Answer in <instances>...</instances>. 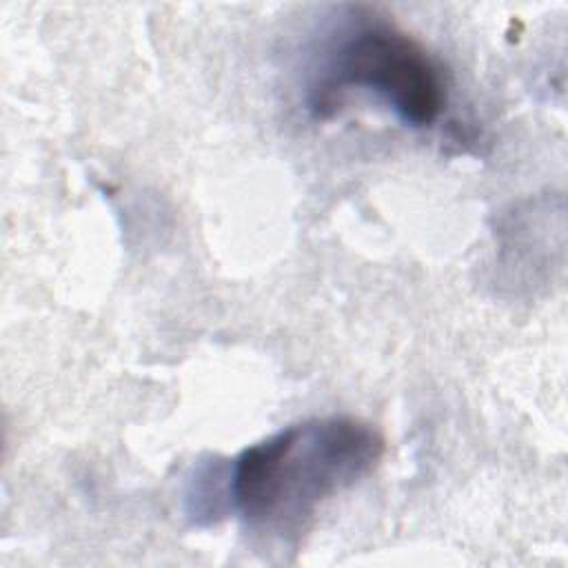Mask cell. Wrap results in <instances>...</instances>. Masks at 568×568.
I'll list each match as a JSON object with an SVG mask.
<instances>
[{"mask_svg":"<svg viewBox=\"0 0 568 568\" xmlns=\"http://www.w3.org/2000/svg\"><path fill=\"white\" fill-rule=\"evenodd\" d=\"M382 455L384 437L357 417L304 419L237 455L229 501L251 530L297 537L326 499L373 473Z\"/></svg>","mask_w":568,"mask_h":568,"instance_id":"6da1fadb","label":"cell"},{"mask_svg":"<svg viewBox=\"0 0 568 568\" xmlns=\"http://www.w3.org/2000/svg\"><path fill=\"white\" fill-rule=\"evenodd\" d=\"M382 98L408 126L435 124L446 104V80L437 60L406 31L386 20H355L322 53L308 84V111L326 120L346 93Z\"/></svg>","mask_w":568,"mask_h":568,"instance_id":"7a4b0ae2","label":"cell"}]
</instances>
